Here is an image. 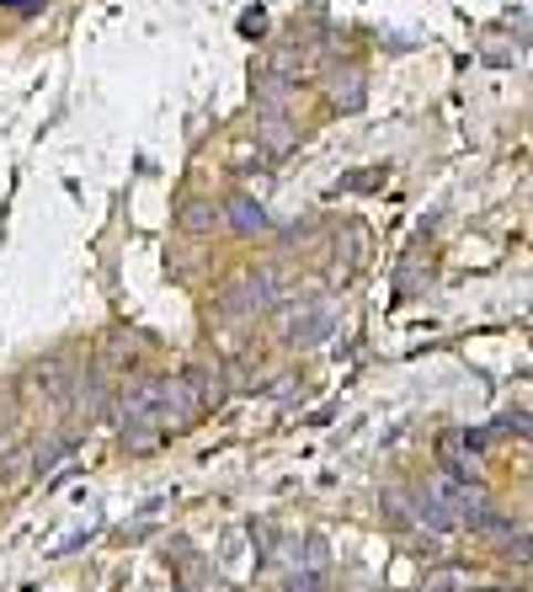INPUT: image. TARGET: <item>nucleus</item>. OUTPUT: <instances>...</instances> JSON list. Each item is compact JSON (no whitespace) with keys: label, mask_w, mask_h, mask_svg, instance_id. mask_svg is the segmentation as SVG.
Returning a JSON list of instances; mask_svg holds the SVG:
<instances>
[{"label":"nucleus","mask_w":533,"mask_h":592,"mask_svg":"<svg viewBox=\"0 0 533 592\" xmlns=\"http://www.w3.org/2000/svg\"><path fill=\"white\" fill-rule=\"evenodd\" d=\"M198 406V395L192 385H171V380H149L139 385L128 401H123V433H134V438H149V433H166V427H177L181 416Z\"/></svg>","instance_id":"obj_1"},{"label":"nucleus","mask_w":533,"mask_h":592,"mask_svg":"<svg viewBox=\"0 0 533 592\" xmlns=\"http://www.w3.org/2000/svg\"><path fill=\"white\" fill-rule=\"evenodd\" d=\"M236 225H240V230H262L266 219H262V208H251V204H236Z\"/></svg>","instance_id":"obj_2"},{"label":"nucleus","mask_w":533,"mask_h":592,"mask_svg":"<svg viewBox=\"0 0 533 592\" xmlns=\"http://www.w3.org/2000/svg\"><path fill=\"white\" fill-rule=\"evenodd\" d=\"M6 11H22V17H32V11H43V0H0Z\"/></svg>","instance_id":"obj_3"}]
</instances>
